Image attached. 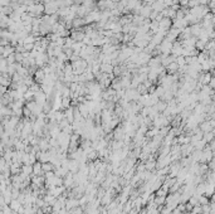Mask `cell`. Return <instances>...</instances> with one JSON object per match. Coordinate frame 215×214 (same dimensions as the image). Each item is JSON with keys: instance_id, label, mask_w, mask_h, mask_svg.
I'll return each instance as SVG.
<instances>
[{"instance_id": "6da1fadb", "label": "cell", "mask_w": 215, "mask_h": 214, "mask_svg": "<svg viewBox=\"0 0 215 214\" xmlns=\"http://www.w3.org/2000/svg\"><path fill=\"white\" fill-rule=\"evenodd\" d=\"M34 101H35L38 105H40V106H44L46 103L48 102V97H47V95L44 93L43 91H40L39 92H37L35 93V96H34Z\"/></svg>"}, {"instance_id": "7a4b0ae2", "label": "cell", "mask_w": 215, "mask_h": 214, "mask_svg": "<svg viewBox=\"0 0 215 214\" xmlns=\"http://www.w3.org/2000/svg\"><path fill=\"white\" fill-rule=\"evenodd\" d=\"M44 174L46 172L43 170V164L40 161H37L35 164H33V175H35V177H43Z\"/></svg>"}, {"instance_id": "3957f363", "label": "cell", "mask_w": 215, "mask_h": 214, "mask_svg": "<svg viewBox=\"0 0 215 214\" xmlns=\"http://www.w3.org/2000/svg\"><path fill=\"white\" fill-rule=\"evenodd\" d=\"M64 115H65V119L68 120V122L72 125V123L74 122V108H73V107H69V108H67L64 111Z\"/></svg>"}, {"instance_id": "277c9868", "label": "cell", "mask_w": 215, "mask_h": 214, "mask_svg": "<svg viewBox=\"0 0 215 214\" xmlns=\"http://www.w3.org/2000/svg\"><path fill=\"white\" fill-rule=\"evenodd\" d=\"M69 171H72L73 174H77L79 171V161L78 160H74V159H71L69 161Z\"/></svg>"}, {"instance_id": "5b68a950", "label": "cell", "mask_w": 215, "mask_h": 214, "mask_svg": "<svg viewBox=\"0 0 215 214\" xmlns=\"http://www.w3.org/2000/svg\"><path fill=\"white\" fill-rule=\"evenodd\" d=\"M22 172L25 177H33V165H23L22 166Z\"/></svg>"}, {"instance_id": "8992f818", "label": "cell", "mask_w": 215, "mask_h": 214, "mask_svg": "<svg viewBox=\"0 0 215 214\" xmlns=\"http://www.w3.org/2000/svg\"><path fill=\"white\" fill-rule=\"evenodd\" d=\"M199 129L201 130L204 134H205V132H210V131L213 130V126H211L210 121H204V122L200 123V127H199Z\"/></svg>"}, {"instance_id": "52a82bcc", "label": "cell", "mask_w": 215, "mask_h": 214, "mask_svg": "<svg viewBox=\"0 0 215 214\" xmlns=\"http://www.w3.org/2000/svg\"><path fill=\"white\" fill-rule=\"evenodd\" d=\"M156 195V194H155ZM167 196V195H166ZM166 196H162V195H156L155 196V204L157 205V207H162L164 204H166Z\"/></svg>"}, {"instance_id": "ba28073f", "label": "cell", "mask_w": 215, "mask_h": 214, "mask_svg": "<svg viewBox=\"0 0 215 214\" xmlns=\"http://www.w3.org/2000/svg\"><path fill=\"white\" fill-rule=\"evenodd\" d=\"M22 205H23V204L19 202L18 199H13V200H12V203H10V204H9V207H10V208H12V209L14 210V212H18V209H19Z\"/></svg>"}, {"instance_id": "9c48e42d", "label": "cell", "mask_w": 215, "mask_h": 214, "mask_svg": "<svg viewBox=\"0 0 215 214\" xmlns=\"http://www.w3.org/2000/svg\"><path fill=\"white\" fill-rule=\"evenodd\" d=\"M55 166L52 163H43V170L44 172H48V171H54Z\"/></svg>"}, {"instance_id": "30bf717a", "label": "cell", "mask_w": 215, "mask_h": 214, "mask_svg": "<svg viewBox=\"0 0 215 214\" xmlns=\"http://www.w3.org/2000/svg\"><path fill=\"white\" fill-rule=\"evenodd\" d=\"M215 139V136H214V132H205L204 134V140L206 141V142H211V141H213Z\"/></svg>"}, {"instance_id": "8fae6325", "label": "cell", "mask_w": 215, "mask_h": 214, "mask_svg": "<svg viewBox=\"0 0 215 214\" xmlns=\"http://www.w3.org/2000/svg\"><path fill=\"white\" fill-rule=\"evenodd\" d=\"M193 214H201L203 213V205L201 204H196L193 207V210H191Z\"/></svg>"}, {"instance_id": "7c38bea8", "label": "cell", "mask_w": 215, "mask_h": 214, "mask_svg": "<svg viewBox=\"0 0 215 214\" xmlns=\"http://www.w3.org/2000/svg\"><path fill=\"white\" fill-rule=\"evenodd\" d=\"M101 70H102L103 73H111L112 70H113V67L111 64H103V65H101Z\"/></svg>"}, {"instance_id": "4fadbf2b", "label": "cell", "mask_w": 215, "mask_h": 214, "mask_svg": "<svg viewBox=\"0 0 215 214\" xmlns=\"http://www.w3.org/2000/svg\"><path fill=\"white\" fill-rule=\"evenodd\" d=\"M178 67H179V64H178V63H174V62H171V63L169 64L167 70H169L170 73H174V72L178 71Z\"/></svg>"}, {"instance_id": "5bb4252c", "label": "cell", "mask_w": 215, "mask_h": 214, "mask_svg": "<svg viewBox=\"0 0 215 214\" xmlns=\"http://www.w3.org/2000/svg\"><path fill=\"white\" fill-rule=\"evenodd\" d=\"M0 89H1V93H3V95H5L6 91H8V89H6V86H1V87H0Z\"/></svg>"}]
</instances>
